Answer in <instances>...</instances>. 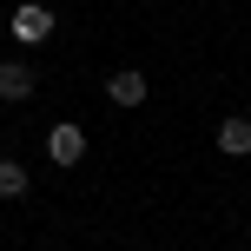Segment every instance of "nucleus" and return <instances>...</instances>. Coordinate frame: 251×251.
<instances>
[{
  "mask_svg": "<svg viewBox=\"0 0 251 251\" xmlns=\"http://www.w3.org/2000/svg\"><path fill=\"white\" fill-rule=\"evenodd\" d=\"M13 40H20V47H40V40H53V26H60V20H53V7H33V0H26V7H13Z\"/></svg>",
  "mask_w": 251,
  "mask_h": 251,
  "instance_id": "f257e3e1",
  "label": "nucleus"
},
{
  "mask_svg": "<svg viewBox=\"0 0 251 251\" xmlns=\"http://www.w3.org/2000/svg\"><path fill=\"white\" fill-rule=\"evenodd\" d=\"M47 159H53V165H79V159H86V132H79L73 119H60V126L47 132Z\"/></svg>",
  "mask_w": 251,
  "mask_h": 251,
  "instance_id": "f03ea898",
  "label": "nucleus"
},
{
  "mask_svg": "<svg viewBox=\"0 0 251 251\" xmlns=\"http://www.w3.org/2000/svg\"><path fill=\"white\" fill-rule=\"evenodd\" d=\"M106 100L126 106V113H132V106H146V73H139V66H119V73L106 79Z\"/></svg>",
  "mask_w": 251,
  "mask_h": 251,
  "instance_id": "7ed1b4c3",
  "label": "nucleus"
},
{
  "mask_svg": "<svg viewBox=\"0 0 251 251\" xmlns=\"http://www.w3.org/2000/svg\"><path fill=\"white\" fill-rule=\"evenodd\" d=\"M0 100H7V106L33 100V66H26V60H0Z\"/></svg>",
  "mask_w": 251,
  "mask_h": 251,
  "instance_id": "20e7f679",
  "label": "nucleus"
},
{
  "mask_svg": "<svg viewBox=\"0 0 251 251\" xmlns=\"http://www.w3.org/2000/svg\"><path fill=\"white\" fill-rule=\"evenodd\" d=\"M218 152H225V159H245L251 152V119L245 113H231L225 126H218Z\"/></svg>",
  "mask_w": 251,
  "mask_h": 251,
  "instance_id": "39448f33",
  "label": "nucleus"
},
{
  "mask_svg": "<svg viewBox=\"0 0 251 251\" xmlns=\"http://www.w3.org/2000/svg\"><path fill=\"white\" fill-rule=\"evenodd\" d=\"M0 199H26V165L20 159H0Z\"/></svg>",
  "mask_w": 251,
  "mask_h": 251,
  "instance_id": "423d86ee",
  "label": "nucleus"
}]
</instances>
